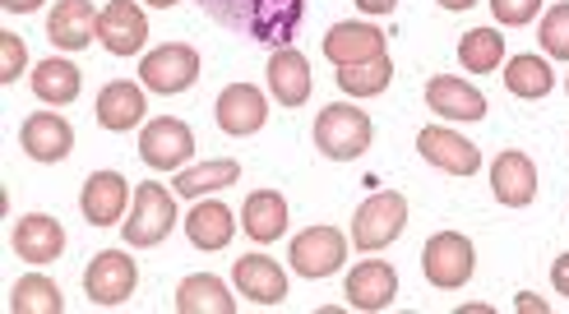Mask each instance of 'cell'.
Listing matches in <instances>:
<instances>
[{
	"label": "cell",
	"instance_id": "ffe728a7",
	"mask_svg": "<svg viewBox=\"0 0 569 314\" xmlns=\"http://www.w3.org/2000/svg\"><path fill=\"white\" fill-rule=\"evenodd\" d=\"M232 282H237V292L254 305H278L282 296H288V273H282L273 260H264V254H246V260H237Z\"/></svg>",
	"mask_w": 569,
	"mask_h": 314
},
{
	"label": "cell",
	"instance_id": "f546056e",
	"mask_svg": "<svg viewBox=\"0 0 569 314\" xmlns=\"http://www.w3.org/2000/svg\"><path fill=\"white\" fill-rule=\"evenodd\" d=\"M10 310L14 314H61L66 301H61V287H56L51 277L42 273H28L14 282V292H10Z\"/></svg>",
	"mask_w": 569,
	"mask_h": 314
},
{
	"label": "cell",
	"instance_id": "4fadbf2b",
	"mask_svg": "<svg viewBox=\"0 0 569 314\" xmlns=\"http://www.w3.org/2000/svg\"><path fill=\"white\" fill-rule=\"evenodd\" d=\"M417 153L431 162V166L449 171V176H472V171L481 166L477 144H468V139L453 134L449 125H426V130H417Z\"/></svg>",
	"mask_w": 569,
	"mask_h": 314
},
{
	"label": "cell",
	"instance_id": "d6986e66",
	"mask_svg": "<svg viewBox=\"0 0 569 314\" xmlns=\"http://www.w3.org/2000/svg\"><path fill=\"white\" fill-rule=\"evenodd\" d=\"M47 38L61 47V51H83L98 38V10L93 0H61L51 14H47Z\"/></svg>",
	"mask_w": 569,
	"mask_h": 314
},
{
	"label": "cell",
	"instance_id": "60d3db41",
	"mask_svg": "<svg viewBox=\"0 0 569 314\" xmlns=\"http://www.w3.org/2000/svg\"><path fill=\"white\" fill-rule=\"evenodd\" d=\"M144 6H153V10H172V6H181V0H144Z\"/></svg>",
	"mask_w": 569,
	"mask_h": 314
},
{
	"label": "cell",
	"instance_id": "ba28073f",
	"mask_svg": "<svg viewBox=\"0 0 569 314\" xmlns=\"http://www.w3.org/2000/svg\"><path fill=\"white\" fill-rule=\"evenodd\" d=\"M292 269L301 273V277H310V282H320V277H329V273H338L343 269V260H348V241H343V232L338 226H306V232L292 241Z\"/></svg>",
	"mask_w": 569,
	"mask_h": 314
},
{
	"label": "cell",
	"instance_id": "74e56055",
	"mask_svg": "<svg viewBox=\"0 0 569 314\" xmlns=\"http://www.w3.org/2000/svg\"><path fill=\"white\" fill-rule=\"evenodd\" d=\"M0 6H6L10 14H33V10L42 6V0H0Z\"/></svg>",
	"mask_w": 569,
	"mask_h": 314
},
{
	"label": "cell",
	"instance_id": "484cf974",
	"mask_svg": "<svg viewBox=\"0 0 569 314\" xmlns=\"http://www.w3.org/2000/svg\"><path fill=\"white\" fill-rule=\"evenodd\" d=\"M177 310L181 314H232L237 296H227V282L213 273H194L177 287Z\"/></svg>",
	"mask_w": 569,
	"mask_h": 314
},
{
	"label": "cell",
	"instance_id": "6da1fadb",
	"mask_svg": "<svg viewBox=\"0 0 569 314\" xmlns=\"http://www.w3.org/2000/svg\"><path fill=\"white\" fill-rule=\"evenodd\" d=\"M199 10L237 38L288 47L306 19V0H199Z\"/></svg>",
	"mask_w": 569,
	"mask_h": 314
},
{
	"label": "cell",
	"instance_id": "e0dca14e",
	"mask_svg": "<svg viewBox=\"0 0 569 314\" xmlns=\"http://www.w3.org/2000/svg\"><path fill=\"white\" fill-rule=\"evenodd\" d=\"M426 107L445 121H481L487 117V98H481L468 79H453V74H436L426 83Z\"/></svg>",
	"mask_w": 569,
	"mask_h": 314
},
{
	"label": "cell",
	"instance_id": "3957f363",
	"mask_svg": "<svg viewBox=\"0 0 569 314\" xmlns=\"http://www.w3.org/2000/svg\"><path fill=\"white\" fill-rule=\"evenodd\" d=\"M403 226H408V194L376 190L352 217V241H357V250L376 254V250H385V245H393L398 236H403Z\"/></svg>",
	"mask_w": 569,
	"mask_h": 314
},
{
	"label": "cell",
	"instance_id": "9a60e30c",
	"mask_svg": "<svg viewBox=\"0 0 569 314\" xmlns=\"http://www.w3.org/2000/svg\"><path fill=\"white\" fill-rule=\"evenodd\" d=\"M10 245L23 264H51V260H61L66 254V226L47 217V213H28L14 222V232H10Z\"/></svg>",
	"mask_w": 569,
	"mask_h": 314
},
{
	"label": "cell",
	"instance_id": "d4e9b609",
	"mask_svg": "<svg viewBox=\"0 0 569 314\" xmlns=\"http://www.w3.org/2000/svg\"><path fill=\"white\" fill-rule=\"evenodd\" d=\"M269 89L282 107H301L310 98V61L292 47H278L269 61Z\"/></svg>",
	"mask_w": 569,
	"mask_h": 314
},
{
	"label": "cell",
	"instance_id": "9c48e42d",
	"mask_svg": "<svg viewBox=\"0 0 569 314\" xmlns=\"http://www.w3.org/2000/svg\"><path fill=\"white\" fill-rule=\"evenodd\" d=\"M190 153H194V134L177 117H158L139 134V158L149 162V171H181Z\"/></svg>",
	"mask_w": 569,
	"mask_h": 314
},
{
	"label": "cell",
	"instance_id": "836d02e7",
	"mask_svg": "<svg viewBox=\"0 0 569 314\" xmlns=\"http://www.w3.org/2000/svg\"><path fill=\"white\" fill-rule=\"evenodd\" d=\"M491 14L505 28H523V23H532L537 14H542V0H491Z\"/></svg>",
	"mask_w": 569,
	"mask_h": 314
},
{
	"label": "cell",
	"instance_id": "44dd1931",
	"mask_svg": "<svg viewBox=\"0 0 569 314\" xmlns=\"http://www.w3.org/2000/svg\"><path fill=\"white\" fill-rule=\"evenodd\" d=\"M343 292H348L352 310H385V305H393V296H398V273H393L385 260H366V264H357V269L348 273Z\"/></svg>",
	"mask_w": 569,
	"mask_h": 314
},
{
	"label": "cell",
	"instance_id": "83f0119b",
	"mask_svg": "<svg viewBox=\"0 0 569 314\" xmlns=\"http://www.w3.org/2000/svg\"><path fill=\"white\" fill-rule=\"evenodd\" d=\"M237 181H241V162H232V158H213V162H199V166L181 171L172 185H177L181 199H209L213 190L237 185Z\"/></svg>",
	"mask_w": 569,
	"mask_h": 314
},
{
	"label": "cell",
	"instance_id": "277c9868",
	"mask_svg": "<svg viewBox=\"0 0 569 314\" xmlns=\"http://www.w3.org/2000/svg\"><path fill=\"white\" fill-rule=\"evenodd\" d=\"M172 226H177L172 190H162V185H139L134 199H130V213H126V222H121L126 245H139V250L162 245L167 236H172Z\"/></svg>",
	"mask_w": 569,
	"mask_h": 314
},
{
	"label": "cell",
	"instance_id": "7402d4cb",
	"mask_svg": "<svg viewBox=\"0 0 569 314\" xmlns=\"http://www.w3.org/2000/svg\"><path fill=\"white\" fill-rule=\"evenodd\" d=\"M241 226H246V236L260 241V245L278 241L282 232H288V199H282L278 190H254V194H246Z\"/></svg>",
	"mask_w": 569,
	"mask_h": 314
},
{
	"label": "cell",
	"instance_id": "8fae6325",
	"mask_svg": "<svg viewBox=\"0 0 569 314\" xmlns=\"http://www.w3.org/2000/svg\"><path fill=\"white\" fill-rule=\"evenodd\" d=\"M98 42L111 51V55H134L144 51L149 42V19L134 0H111V6L98 14Z\"/></svg>",
	"mask_w": 569,
	"mask_h": 314
},
{
	"label": "cell",
	"instance_id": "b9f144b4",
	"mask_svg": "<svg viewBox=\"0 0 569 314\" xmlns=\"http://www.w3.org/2000/svg\"><path fill=\"white\" fill-rule=\"evenodd\" d=\"M565 93H569V79H565Z\"/></svg>",
	"mask_w": 569,
	"mask_h": 314
},
{
	"label": "cell",
	"instance_id": "2e32d148",
	"mask_svg": "<svg viewBox=\"0 0 569 314\" xmlns=\"http://www.w3.org/2000/svg\"><path fill=\"white\" fill-rule=\"evenodd\" d=\"M491 194L500 199L505 209H528L537 199V166L528 153L509 149L491 162Z\"/></svg>",
	"mask_w": 569,
	"mask_h": 314
},
{
	"label": "cell",
	"instance_id": "8d00e7d4",
	"mask_svg": "<svg viewBox=\"0 0 569 314\" xmlns=\"http://www.w3.org/2000/svg\"><path fill=\"white\" fill-rule=\"evenodd\" d=\"M357 10L380 19V14H393V10H398V0H357Z\"/></svg>",
	"mask_w": 569,
	"mask_h": 314
},
{
	"label": "cell",
	"instance_id": "ab89813d",
	"mask_svg": "<svg viewBox=\"0 0 569 314\" xmlns=\"http://www.w3.org/2000/svg\"><path fill=\"white\" fill-rule=\"evenodd\" d=\"M519 310H547V305H542V301H532V296L523 292V296H519Z\"/></svg>",
	"mask_w": 569,
	"mask_h": 314
},
{
	"label": "cell",
	"instance_id": "5b68a950",
	"mask_svg": "<svg viewBox=\"0 0 569 314\" xmlns=\"http://www.w3.org/2000/svg\"><path fill=\"white\" fill-rule=\"evenodd\" d=\"M421 269H426V282H431V287L459 292L477 273V250L463 232H436L421 250Z\"/></svg>",
	"mask_w": 569,
	"mask_h": 314
},
{
	"label": "cell",
	"instance_id": "f35d334b",
	"mask_svg": "<svg viewBox=\"0 0 569 314\" xmlns=\"http://www.w3.org/2000/svg\"><path fill=\"white\" fill-rule=\"evenodd\" d=\"M440 6H445V10H472L477 0H440Z\"/></svg>",
	"mask_w": 569,
	"mask_h": 314
},
{
	"label": "cell",
	"instance_id": "603a6c76",
	"mask_svg": "<svg viewBox=\"0 0 569 314\" xmlns=\"http://www.w3.org/2000/svg\"><path fill=\"white\" fill-rule=\"evenodd\" d=\"M144 89L130 79H117V83H107V89L98 93V125L102 130H134L139 121H144Z\"/></svg>",
	"mask_w": 569,
	"mask_h": 314
},
{
	"label": "cell",
	"instance_id": "d590c367",
	"mask_svg": "<svg viewBox=\"0 0 569 314\" xmlns=\"http://www.w3.org/2000/svg\"><path fill=\"white\" fill-rule=\"evenodd\" d=\"M551 282H556L560 296H569V254H560V260L551 264Z\"/></svg>",
	"mask_w": 569,
	"mask_h": 314
},
{
	"label": "cell",
	"instance_id": "5bb4252c",
	"mask_svg": "<svg viewBox=\"0 0 569 314\" xmlns=\"http://www.w3.org/2000/svg\"><path fill=\"white\" fill-rule=\"evenodd\" d=\"M325 55H329V65L333 70H343V65H361V61H376V55H385V33L376 23H333L329 33H325Z\"/></svg>",
	"mask_w": 569,
	"mask_h": 314
},
{
	"label": "cell",
	"instance_id": "1f68e13d",
	"mask_svg": "<svg viewBox=\"0 0 569 314\" xmlns=\"http://www.w3.org/2000/svg\"><path fill=\"white\" fill-rule=\"evenodd\" d=\"M338 79V89L352 93V98H376L389 89V79H393V65H389V55H376V61H361V65H343L333 74Z\"/></svg>",
	"mask_w": 569,
	"mask_h": 314
},
{
	"label": "cell",
	"instance_id": "4316f807",
	"mask_svg": "<svg viewBox=\"0 0 569 314\" xmlns=\"http://www.w3.org/2000/svg\"><path fill=\"white\" fill-rule=\"evenodd\" d=\"M83 89V74L79 65H70L66 55H51V61H42L33 70V93L47 102V107H70Z\"/></svg>",
	"mask_w": 569,
	"mask_h": 314
},
{
	"label": "cell",
	"instance_id": "7a4b0ae2",
	"mask_svg": "<svg viewBox=\"0 0 569 314\" xmlns=\"http://www.w3.org/2000/svg\"><path fill=\"white\" fill-rule=\"evenodd\" d=\"M371 139H376L371 117H366L361 107H352V102H329L316 117V149L325 158H333V162L361 158L366 149H371Z\"/></svg>",
	"mask_w": 569,
	"mask_h": 314
},
{
	"label": "cell",
	"instance_id": "8992f818",
	"mask_svg": "<svg viewBox=\"0 0 569 314\" xmlns=\"http://www.w3.org/2000/svg\"><path fill=\"white\" fill-rule=\"evenodd\" d=\"M139 79H144V89H153L158 98L186 93V89H194V79H199V55L186 42H162V47H153L144 55V61H139Z\"/></svg>",
	"mask_w": 569,
	"mask_h": 314
},
{
	"label": "cell",
	"instance_id": "f1b7e54d",
	"mask_svg": "<svg viewBox=\"0 0 569 314\" xmlns=\"http://www.w3.org/2000/svg\"><path fill=\"white\" fill-rule=\"evenodd\" d=\"M505 89L523 98V102H537V98H547L556 89V74L551 65L542 61V55H515V61L505 65Z\"/></svg>",
	"mask_w": 569,
	"mask_h": 314
},
{
	"label": "cell",
	"instance_id": "4dcf8cb0",
	"mask_svg": "<svg viewBox=\"0 0 569 314\" xmlns=\"http://www.w3.org/2000/svg\"><path fill=\"white\" fill-rule=\"evenodd\" d=\"M505 61V38L496 28H468L459 38V65L472 74H491Z\"/></svg>",
	"mask_w": 569,
	"mask_h": 314
},
{
	"label": "cell",
	"instance_id": "52a82bcc",
	"mask_svg": "<svg viewBox=\"0 0 569 314\" xmlns=\"http://www.w3.org/2000/svg\"><path fill=\"white\" fill-rule=\"evenodd\" d=\"M134 282H139V269L126 250H98L89 273H83V292H89L93 305L111 310V305H126L134 296Z\"/></svg>",
	"mask_w": 569,
	"mask_h": 314
},
{
	"label": "cell",
	"instance_id": "d6a6232c",
	"mask_svg": "<svg viewBox=\"0 0 569 314\" xmlns=\"http://www.w3.org/2000/svg\"><path fill=\"white\" fill-rule=\"evenodd\" d=\"M537 42H542V51L551 61H569V6L547 10L542 28H537Z\"/></svg>",
	"mask_w": 569,
	"mask_h": 314
},
{
	"label": "cell",
	"instance_id": "ac0fdd59",
	"mask_svg": "<svg viewBox=\"0 0 569 314\" xmlns=\"http://www.w3.org/2000/svg\"><path fill=\"white\" fill-rule=\"evenodd\" d=\"M19 144L33 162H61L74 149V130H70L66 117H56V111H38V117L23 121Z\"/></svg>",
	"mask_w": 569,
	"mask_h": 314
},
{
	"label": "cell",
	"instance_id": "cb8c5ba5",
	"mask_svg": "<svg viewBox=\"0 0 569 314\" xmlns=\"http://www.w3.org/2000/svg\"><path fill=\"white\" fill-rule=\"evenodd\" d=\"M186 236L194 250H227V241L237 236V217L227 204H218V199H199V204L190 209V222H186Z\"/></svg>",
	"mask_w": 569,
	"mask_h": 314
},
{
	"label": "cell",
	"instance_id": "7c38bea8",
	"mask_svg": "<svg viewBox=\"0 0 569 314\" xmlns=\"http://www.w3.org/2000/svg\"><path fill=\"white\" fill-rule=\"evenodd\" d=\"M130 209V181L121 171H93L83 181V194H79V213L89 217L93 226H117Z\"/></svg>",
	"mask_w": 569,
	"mask_h": 314
},
{
	"label": "cell",
	"instance_id": "e575fe53",
	"mask_svg": "<svg viewBox=\"0 0 569 314\" xmlns=\"http://www.w3.org/2000/svg\"><path fill=\"white\" fill-rule=\"evenodd\" d=\"M28 65V51H23V38L19 33H0V79L14 83Z\"/></svg>",
	"mask_w": 569,
	"mask_h": 314
},
{
	"label": "cell",
	"instance_id": "30bf717a",
	"mask_svg": "<svg viewBox=\"0 0 569 314\" xmlns=\"http://www.w3.org/2000/svg\"><path fill=\"white\" fill-rule=\"evenodd\" d=\"M218 125H222V134H232V139H246V134H254V130H264V121H269V102H264V93L254 89V83H227V89L218 93Z\"/></svg>",
	"mask_w": 569,
	"mask_h": 314
}]
</instances>
